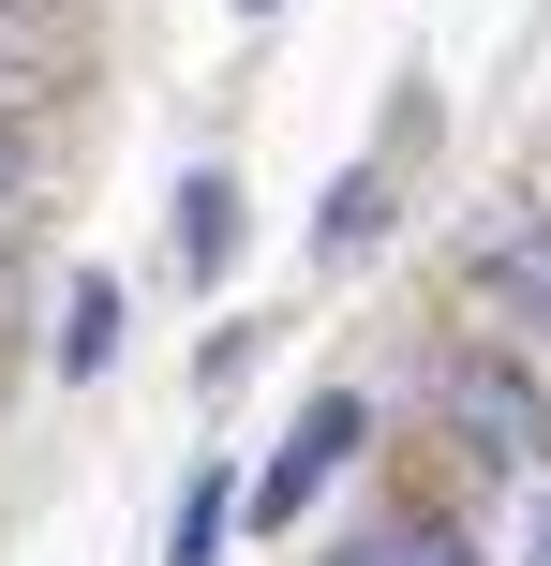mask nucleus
<instances>
[{
    "mask_svg": "<svg viewBox=\"0 0 551 566\" xmlns=\"http://www.w3.org/2000/svg\"><path fill=\"white\" fill-rule=\"evenodd\" d=\"M60 60H75V0H0V90L60 75Z\"/></svg>",
    "mask_w": 551,
    "mask_h": 566,
    "instance_id": "3",
    "label": "nucleus"
},
{
    "mask_svg": "<svg viewBox=\"0 0 551 566\" xmlns=\"http://www.w3.org/2000/svg\"><path fill=\"white\" fill-rule=\"evenodd\" d=\"M507 283H522V298L551 313V239H522V254H507Z\"/></svg>",
    "mask_w": 551,
    "mask_h": 566,
    "instance_id": "9",
    "label": "nucleus"
},
{
    "mask_svg": "<svg viewBox=\"0 0 551 566\" xmlns=\"http://www.w3.org/2000/svg\"><path fill=\"white\" fill-rule=\"evenodd\" d=\"M343 566H477V552H447V537H417V522H403V537H358Z\"/></svg>",
    "mask_w": 551,
    "mask_h": 566,
    "instance_id": "7",
    "label": "nucleus"
},
{
    "mask_svg": "<svg viewBox=\"0 0 551 566\" xmlns=\"http://www.w3.org/2000/svg\"><path fill=\"white\" fill-rule=\"evenodd\" d=\"M224 552V478H194V507H179V566H209Z\"/></svg>",
    "mask_w": 551,
    "mask_h": 566,
    "instance_id": "8",
    "label": "nucleus"
},
{
    "mask_svg": "<svg viewBox=\"0 0 551 566\" xmlns=\"http://www.w3.org/2000/svg\"><path fill=\"white\" fill-rule=\"evenodd\" d=\"M224 209H239L224 179H194V195H179V254H194V269H224Z\"/></svg>",
    "mask_w": 551,
    "mask_h": 566,
    "instance_id": "5",
    "label": "nucleus"
},
{
    "mask_svg": "<svg viewBox=\"0 0 551 566\" xmlns=\"http://www.w3.org/2000/svg\"><path fill=\"white\" fill-rule=\"evenodd\" d=\"M0 195H15V135H0Z\"/></svg>",
    "mask_w": 551,
    "mask_h": 566,
    "instance_id": "10",
    "label": "nucleus"
},
{
    "mask_svg": "<svg viewBox=\"0 0 551 566\" xmlns=\"http://www.w3.org/2000/svg\"><path fill=\"white\" fill-rule=\"evenodd\" d=\"M373 224H388V209H373V179H343V195H328V224H314V254H358Z\"/></svg>",
    "mask_w": 551,
    "mask_h": 566,
    "instance_id": "6",
    "label": "nucleus"
},
{
    "mask_svg": "<svg viewBox=\"0 0 551 566\" xmlns=\"http://www.w3.org/2000/svg\"><path fill=\"white\" fill-rule=\"evenodd\" d=\"M343 448H358V402H343V388H328V402H314V418H298V432H284V448H268V478H254V522H298V507H314V492H328V478H343Z\"/></svg>",
    "mask_w": 551,
    "mask_h": 566,
    "instance_id": "1",
    "label": "nucleus"
},
{
    "mask_svg": "<svg viewBox=\"0 0 551 566\" xmlns=\"http://www.w3.org/2000/svg\"><path fill=\"white\" fill-rule=\"evenodd\" d=\"M537 566H551V507H537Z\"/></svg>",
    "mask_w": 551,
    "mask_h": 566,
    "instance_id": "11",
    "label": "nucleus"
},
{
    "mask_svg": "<svg viewBox=\"0 0 551 566\" xmlns=\"http://www.w3.org/2000/svg\"><path fill=\"white\" fill-rule=\"evenodd\" d=\"M119 358V283H75V313H60V373H105Z\"/></svg>",
    "mask_w": 551,
    "mask_h": 566,
    "instance_id": "4",
    "label": "nucleus"
},
{
    "mask_svg": "<svg viewBox=\"0 0 551 566\" xmlns=\"http://www.w3.org/2000/svg\"><path fill=\"white\" fill-rule=\"evenodd\" d=\"M447 402H463V432H477V448H492V462H537V448H551L537 388H522V373H507V358H463V388H447Z\"/></svg>",
    "mask_w": 551,
    "mask_h": 566,
    "instance_id": "2",
    "label": "nucleus"
}]
</instances>
